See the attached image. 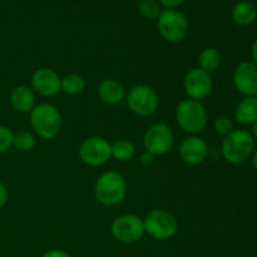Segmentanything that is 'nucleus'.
Masks as SVG:
<instances>
[{
	"label": "nucleus",
	"mask_w": 257,
	"mask_h": 257,
	"mask_svg": "<svg viewBox=\"0 0 257 257\" xmlns=\"http://www.w3.org/2000/svg\"><path fill=\"white\" fill-rule=\"evenodd\" d=\"M208 115L205 105L198 100L185 99L176 108V122L186 133L196 136L202 132L207 125Z\"/></svg>",
	"instance_id": "nucleus-3"
},
{
	"label": "nucleus",
	"mask_w": 257,
	"mask_h": 257,
	"mask_svg": "<svg viewBox=\"0 0 257 257\" xmlns=\"http://www.w3.org/2000/svg\"><path fill=\"white\" fill-rule=\"evenodd\" d=\"M185 0H160V3L162 5H165L168 9H175V8L180 7L181 4H183Z\"/></svg>",
	"instance_id": "nucleus-29"
},
{
	"label": "nucleus",
	"mask_w": 257,
	"mask_h": 257,
	"mask_svg": "<svg viewBox=\"0 0 257 257\" xmlns=\"http://www.w3.org/2000/svg\"><path fill=\"white\" fill-rule=\"evenodd\" d=\"M252 137L257 141V122L253 123V135H252Z\"/></svg>",
	"instance_id": "nucleus-32"
},
{
	"label": "nucleus",
	"mask_w": 257,
	"mask_h": 257,
	"mask_svg": "<svg viewBox=\"0 0 257 257\" xmlns=\"http://www.w3.org/2000/svg\"><path fill=\"white\" fill-rule=\"evenodd\" d=\"M256 5L253 4V3L247 2V0L238 2L232 9L233 22L237 25H241V27H246V25L252 24L256 20Z\"/></svg>",
	"instance_id": "nucleus-18"
},
{
	"label": "nucleus",
	"mask_w": 257,
	"mask_h": 257,
	"mask_svg": "<svg viewBox=\"0 0 257 257\" xmlns=\"http://www.w3.org/2000/svg\"><path fill=\"white\" fill-rule=\"evenodd\" d=\"M213 88L212 77L210 73L200 69V68H193L183 79V89L190 99L198 100L206 99L211 94Z\"/></svg>",
	"instance_id": "nucleus-11"
},
{
	"label": "nucleus",
	"mask_w": 257,
	"mask_h": 257,
	"mask_svg": "<svg viewBox=\"0 0 257 257\" xmlns=\"http://www.w3.org/2000/svg\"><path fill=\"white\" fill-rule=\"evenodd\" d=\"M42 257H72L70 253H68L67 251L62 250V248H52V250H48L47 252L43 253Z\"/></svg>",
	"instance_id": "nucleus-27"
},
{
	"label": "nucleus",
	"mask_w": 257,
	"mask_h": 257,
	"mask_svg": "<svg viewBox=\"0 0 257 257\" xmlns=\"http://www.w3.org/2000/svg\"><path fill=\"white\" fill-rule=\"evenodd\" d=\"M233 84L245 97H257V64L242 62L233 70Z\"/></svg>",
	"instance_id": "nucleus-13"
},
{
	"label": "nucleus",
	"mask_w": 257,
	"mask_h": 257,
	"mask_svg": "<svg viewBox=\"0 0 257 257\" xmlns=\"http://www.w3.org/2000/svg\"><path fill=\"white\" fill-rule=\"evenodd\" d=\"M125 103L132 113L140 117H148L158 109L160 98L156 90L150 85L138 84L128 90Z\"/></svg>",
	"instance_id": "nucleus-6"
},
{
	"label": "nucleus",
	"mask_w": 257,
	"mask_h": 257,
	"mask_svg": "<svg viewBox=\"0 0 257 257\" xmlns=\"http://www.w3.org/2000/svg\"><path fill=\"white\" fill-rule=\"evenodd\" d=\"M78 153H79L80 160L90 167H99V166L105 165L112 157L110 143L99 136L85 138L80 145Z\"/></svg>",
	"instance_id": "nucleus-10"
},
{
	"label": "nucleus",
	"mask_w": 257,
	"mask_h": 257,
	"mask_svg": "<svg viewBox=\"0 0 257 257\" xmlns=\"http://www.w3.org/2000/svg\"><path fill=\"white\" fill-rule=\"evenodd\" d=\"M235 119L243 125L257 122V97H245L238 102L235 109Z\"/></svg>",
	"instance_id": "nucleus-17"
},
{
	"label": "nucleus",
	"mask_w": 257,
	"mask_h": 257,
	"mask_svg": "<svg viewBox=\"0 0 257 257\" xmlns=\"http://www.w3.org/2000/svg\"><path fill=\"white\" fill-rule=\"evenodd\" d=\"M175 143V135L170 125L165 123H155L146 131L143 145L147 152L153 156H163L170 152Z\"/></svg>",
	"instance_id": "nucleus-9"
},
{
	"label": "nucleus",
	"mask_w": 257,
	"mask_h": 257,
	"mask_svg": "<svg viewBox=\"0 0 257 257\" xmlns=\"http://www.w3.org/2000/svg\"><path fill=\"white\" fill-rule=\"evenodd\" d=\"M60 80L57 72L52 68L43 67L32 75V89L42 97H54L60 92Z\"/></svg>",
	"instance_id": "nucleus-12"
},
{
	"label": "nucleus",
	"mask_w": 257,
	"mask_h": 257,
	"mask_svg": "<svg viewBox=\"0 0 257 257\" xmlns=\"http://www.w3.org/2000/svg\"><path fill=\"white\" fill-rule=\"evenodd\" d=\"M157 28L166 42L180 43L188 34V20L178 10L167 9L161 13L157 19Z\"/></svg>",
	"instance_id": "nucleus-8"
},
{
	"label": "nucleus",
	"mask_w": 257,
	"mask_h": 257,
	"mask_svg": "<svg viewBox=\"0 0 257 257\" xmlns=\"http://www.w3.org/2000/svg\"><path fill=\"white\" fill-rule=\"evenodd\" d=\"M127 195V182L120 173L108 171L102 173L94 183V196L103 206H117Z\"/></svg>",
	"instance_id": "nucleus-2"
},
{
	"label": "nucleus",
	"mask_w": 257,
	"mask_h": 257,
	"mask_svg": "<svg viewBox=\"0 0 257 257\" xmlns=\"http://www.w3.org/2000/svg\"><path fill=\"white\" fill-rule=\"evenodd\" d=\"M198 68L207 73H212L220 67L221 64V54L216 48H205L202 52L198 54L197 58Z\"/></svg>",
	"instance_id": "nucleus-19"
},
{
	"label": "nucleus",
	"mask_w": 257,
	"mask_h": 257,
	"mask_svg": "<svg viewBox=\"0 0 257 257\" xmlns=\"http://www.w3.org/2000/svg\"><path fill=\"white\" fill-rule=\"evenodd\" d=\"M155 157H156V156H153L152 153L145 151L143 153H141L138 161H140L141 166H143V167H148V166H151L153 163V161H155Z\"/></svg>",
	"instance_id": "nucleus-26"
},
{
	"label": "nucleus",
	"mask_w": 257,
	"mask_h": 257,
	"mask_svg": "<svg viewBox=\"0 0 257 257\" xmlns=\"http://www.w3.org/2000/svg\"><path fill=\"white\" fill-rule=\"evenodd\" d=\"M110 233L115 241L123 245L138 242L145 235L143 218L133 213L118 216L110 225Z\"/></svg>",
	"instance_id": "nucleus-7"
},
{
	"label": "nucleus",
	"mask_w": 257,
	"mask_h": 257,
	"mask_svg": "<svg viewBox=\"0 0 257 257\" xmlns=\"http://www.w3.org/2000/svg\"><path fill=\"white\" fill-rule=\"evenodd\" d=\"M137 9L143 18L148 20L158 19L161 15V7L156 0H141L137 5Z\"/></svg>",
	"instance_id": "nucleus-23"
},
{
	"label": "nucleus",
	"mask_w": 257,
	"mask_h": 257,
	"mask_svg": "<svg viewBox=\"0 0 257 257\" xmlns=\"http://www.w3.org/2000/svg\"><path fill=\"white\" fill-rule=\"evenodd\" d=\"M85 89V79L77 73L64 75L60 80V92L68 95L80 94Z\"/></svg>",
	"instance_id": "nucleus-20"
},
{
	"label": "nucleus",
	"mask_w": 257,
	"mask_h": 257,
	"mask_svg": "<svg viewBox=\"0 0 257 257\" xmlns=\"http://www.w3.org/2000/svg\"><path fill=\"white\" fill-rule=\"evenodd\" d=\"M256 10H257V2H256Z\"/></svg>",
	"instance_id": "nucleus-33"
},
{
	"label": "nucleus",
	"mask_w": 257,
	"mask_h": 257,
	"mask_svg": "<svg viewBox=\"0 0 257 257\" xmlns=\"http://www.w3.org/2000/svg\"><path fill=\"white\" fill-rule=\"evenodd\" d=\"M35 145H37V140L33 133L28 132V131H19V132L14 133L13 146L20 152H29L35 147Z\"/></svg>",
	"instance_id": "nucleus-22"
},
{
	"label": "nucleus",
	"mask_w": 257,
	"mask_h": 257,
	"mask_svg": "<svg viewBox=\"0 0 257 257\" xmlns=\"http://www.w3.org/2000/svg\"><path fill=\"white\" fill-rule=\"evenodd\" d=\"M30 124L38 137L43 140H53L60 133L63 118L59 109L50 103H40L29 113Z\"/></svg>",
	"instance_id": "nucleus-1"
},
{
	"label": "nucleus",
	"mask_w": 257,
	"mask_h": 257,
	"mask_svg": "<svg viewBox=\"0 0 257 257\" xmlns=\"http://www.w3.org/2000/svg\"><path fill=\"white\" fill-rule=\"evenodd\" d=\"M251 55H252L253 58V63H256L257 64V38L255 42H253L252 48H251Z\"/></svg>",
	"instance_id": "nucleus-30"
},
{
	"label": "nucleus",
	"mask_w": 257,
	"mask_h": 257,
	"mask_svg": "<svg viewBox=\"0 0 257 257\" xmlns=\"http://www.w3.org/2000/svg\"><path fill=\"white\" fill-rule=\"evenodd\" d=\"M255 150V140L252 135L245 130H233L222 142V156L231 165L246 162Z\"/></svg>",
	"instance_id": "nucleus-4"
},
{
	"label": "nucleus",
	"mask_w": 257,
	"mask_h": 257,
	"mask_svg": "<svg viewBox=\"0 0 257 257\" xmlns=\"http://www.w3.org/2000/svg\"><path fill=\"white\" fill-rule=\"evenodd\" d=\"M10 104L17 112L28 114L35 107V93L28 85H17L10 93Z\"/></svg>",
	"instance_id": "nucleus-15"
},
{
	"label": "nucleus",
	"mask_w": 257,
	"mask_h": 257,
	"mask_svg": "<svg viewBox=\"0 0 257 257\" xmlns=\"http://www.w3.org/2000/svg\"><path fill=\"white\" fill-rule=\"evenodd\" d=\"M14 133L7 125H0V155L5 153L13 147Z\"/></svg>",
	"instance_id": "nucleus-25"
},
{
	"label": "nucleus",
	"mask_w": 257,
	"mask_h": 257,
	"mask_svg": "<svg viewBox=\"0 0 257 257\" xmlns=\"http://www.w3.org/2000/svg\"><path fill=\"white\" fill-rule=\"evenodd\" d=\"M125 88L114 79H104L98 85V97L105 104L114 105L125 99Z\"/></svg>",
	"instance_id": "nucleus-16"
},
{
	"label": "nucleus",
	"mask_w": 257,
	"mask_h": 257,
	"mask_svg": "<svg viewBox=\"0 0 257 257\" xmlns=\"http://www.w3.org/2000/svg\"><path fill=\"white\" fill-rule=\"evenodd\" d=\"M213 130L216 133L221 136H227L232 132L235 128H233V122L228 115H218L213 120Z\"/></svg>",
	"instance_id": "nucleus-24"
},
{
	"label": "nucleus",
	"mask_w": 257,
	"mask_h": 257,
	"mask_svg": "<svg viewBox=\"0 0 257 257\" xmlns=\"http://www.w3.org/2000/svg\"><path fill=\"white\" fill-rule=\"evenodd\" d=\"M110 155L119 162H127L136 156V147L131 141L118 140L110 145Z\"/></svg>",
	"instance_id": "nucleus-21"
},
{
	"label": "nucleus",
	"mask_w": 257,
	"mask_h": 257,
	"mask_svg": "<svg viewBox=\"0 0 257 257\" xmlns=\"http://www.w3.org/2000/svg\"><path fill=\"white\" fill-rule=\"evenodd\" d=\"M143 226L145 233L158 241L170 240L178 230V223L175 216L162 208L150 211L143 218Z\"/></svg>",
	"instance_id": "nucleus-5"
},
{
	"label": "nucleus",
	"mask_w": 257,
	"mask_h": 257,
	"mask_svg": "<svg viewBox=\"0 0 257 257\" xmlns=\"http://www.w3.org/2000/svg\"><path fill=\"white\" fill-rule=\"evenodd\" d=\"M180 157L185 163L196 166L202 163L208 156V145L198 136H190L185 138L180 146Z\"/></svg>",
	"instance_id": "nucleus-14"
},
{
	"label": "nucleus",
	"mask_w": 257,
	"mask_h": 257,
	"mask_svg": "<svg viewBox=\"0 0 257 257\" xmlns=\"http://www.w3.org/2000/svg\"><path fill=\"white\" fill-rule=\"evenodd\" d=\"M252 165L253 167H255V170L257 171V151L255 153H253V157H252Z\"/></svg>",
	"instance_id": "nucleus-31"
},
{
	"label": "nucleus",
	"mask_w": 257,
	"mask_h": 257,
	"mask_svg": "<svg viewBox=\"0 0 257 257\" xmlns=\"http://www.w3.org/2000/svg\"><path fill=\"white\" fill-rule=\"evenodd\" d=\"M8 198H9V193H8L7 186L3 182H0V208H3L7 205Z\"/></svg>",
	"instance_id": "nucleus-28"
}]
</instances>
